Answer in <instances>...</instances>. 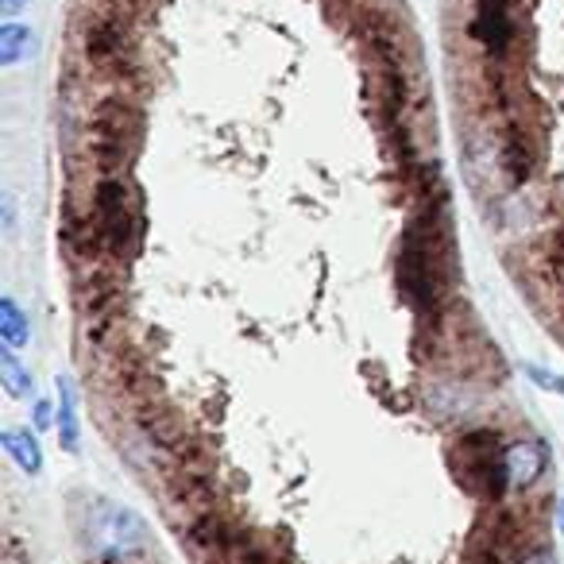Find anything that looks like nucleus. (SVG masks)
Listing matches in <instances>:
<instances>
[{
	"instance_id": "obj_5",
	"label": "nucleus",
	"mask_w": 564,
	"mask_h": 564,
	"mask_svg": "<svg viewBox=\"0 0 564 564\" xmlns=\"http://www.w3.org/2000/svg\"><path fill=\"white\" fill-rule=\"evenodd\" d=\"M28 47H32V28L12 24V20L0 28V63L4 66H17Z\"/></svg>"
},
{
	"instance_id": "obj_6",
	"label": "nucleus",
	"mask_w": 564,
	"mask_h": 564,
	"mask_svg": "<svg viewBox=\"0 0 564 564\" xmlns=\"http://www.w3.org/2000/svg\"><path fill=\"white\" fill-rule=\"evenodd\" d=\"M58 391H63V406H58V445L66 453H78V414H74V399H70V383L58 379Z\"/></svg>"
},
{
	"instance_id": "obj_1",
	"label": "nucleus",
	"mask_w": 564,
	"mask_h": 564,
	"mask_svg": "<svg viewBox=\"0 0 564 564\" xmlns=\"http://www.w3.org/2000/svg\"><path fill=\"white\" fill-rule=\"evenodd\" d=\"M86 414L189 564H561L406 0H70Z\"/></svg>"
},
{
	"instance_id": "obj_3",
	"label": "nucleus",
	"mask_w": 564,
	"mask_h": 564,
	"mask_svg": "<svg viewBox=\"0 0 564 564\" xmlns=\"http://www.w3.org/2000/svg\"><path fill=\"white\" fill-rule=\"evenodd\" d=\"M4 448H9V456L20 464V468L28 471V476H40L43 453H40V445H35V433H17V430H9V433H4Z\"/></svg>"
},
{
	"instance_id": "obj_4",
	"label": "nucleus",
	"mask_w": 564,
	"mask_h": 564,
	"mask_svg": "<svg viewBox=\"0 0 564 564\" xmlns=\"http://www.w3.org/2000/svg\"><path fill=\"white\" fill-rule=\"evenodd\" d=\"M0 333H4V345L17 352V348H24L28 345V337H32V329H28V322H24V314H20V306H17V299H4L0 302Z\"/></svg>"
},
{
	"instance_id": "obj_8",
	"label": "nucleus",
	"mask_w": 564,
	"mask_h": 564,
	"mask_svg": "<svg viewBox=\"0 0 564 564\" xmlns=\"http://www.w3.org/2000/svg\"><path fill=\"white\" fill-rule=\"evenodd\" d=\"M0 4H4V17H17V12L24 9L28 0H0Z\"/></svg>"
},
{
	"instance_id": "obj_7",
	"label": "nucleus",
	"mask_w": 564,
	"mask_h": 564,
	"mask_svg": "<svg viewBox=\"0 0 564 564\" xmlns=\"http://www.w3.org/2000/svg\"><path fill=\"white\" fill-rule=\"evenodd\" d=\"M0 368H4V383H9L12 394H28V387H32V379H28V371L17 364V356H12V348H4V356H0Z\"/></svg>"
},
{
	"instance_id": "obj_2",
	"label": "nucleus",
	"mask_w": 564,
	"mask_h": 564,
	"mask_svg": "<svg viewBox=\"0 0 564 564\" xmlns=\"http://www.w3.org/2000/svg\"><path fill=\"white\" fill-rule=\"evenodd\" d=\"M441 63L471 209L564 352V0H445Z\"/></svg>"
}]
</instances>
